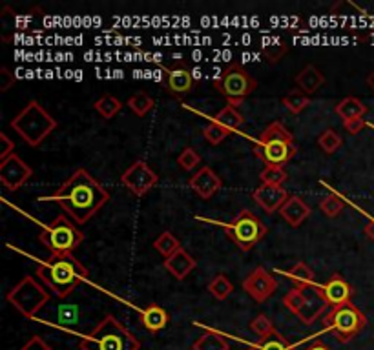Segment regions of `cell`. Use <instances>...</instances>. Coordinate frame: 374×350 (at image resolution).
Returning <instances> with one entry per match:
<instances>
[{
    "mask_svg": "<svg viewBox=\"0 0 374 350\" xmlns=\"http://www.w3.org/2000/svg\"><path fill=\"white\" fill-rule=\"evenodd\" d=\"M328 303L325 301L322 294V289L316 286V284H311L305 289V301H303V307L299 310V321L303 325H313L314 321H318L322 318V314L327 310Z\"/></svg>",
    "mask_w": 374,
    "mask_h": 350,
    "instance_id": "cell-17",
    "label": "cell"
},
{
    "mask_svg": "<svg viewBox=\"0 0 374 350\" xmlns=\"http://www.w3.org/2000/svg\"><path fill=\"white\" fill-rule=\"evenodd\" d=\"M250 350H294L293 343L282 336L279 332H274V334L267 336V338H259L256 345H252Z\"/></svg>",
    "mask_w": 374,
    "mask_h": 350,
    "instance_id": "cell-28",
    "label": "cell"
},
{
    "mask_svg": "<svg viewBox=\"0 0 374 350\" xmlns=\"http://www.w3.org/2000/svg\"><path fill=\"white\" fill-rule=\"evenodd\" d=\"M208 292H210L217 301H225L226 298L234 292V284H232V281L228 280L225 274H217L214 275L210 283H208Z\"/></svg>",
    "mask_w": 374,
    "mask_h": 350,
    "instance_id": "cell-32",
    "label": "cell"
},
{
    "mask_svg": "<svg viewBox=\"0 0 374 350\" xmlns=\"http://www.w3.org/2000/svg\"><path fill=\"white\" fill-rule=\"evenodd\" d=\"M50 199L61 204L73 223L84 224L110 201V193L88 170L79 168Z\"/></svg>",
    "mask_w": 374,
    "mask_h": 350,
    "instance_id": "cell-1",
    "label": "cell"
},
{
    "mask_svg": "<svg viewBox=\"0 0 374 350\" xmlns=\"http://www.w3.org/2000/svg\"><path fill=\"white\" fill-rule=\"evenodd\" d=\"M6 300L11 307H15V310H19L24 318H35L44 309V304L50 301V292L46 290V286L37 283L35 278L24 275L8 292Z\"/></svg>",
    "mask_w": 374,
    "mask_h": 350,
    "instance_id": "cell-10",
    "label": "cell"
},
{
    "mask_svg": "<svg viewBox=\"0 0 374 350\" xmlns=\"http://www.w3.org/2000/svg\"><path fill=\"white\" fill-rule=\"evenodd\" d=\"M228 135H230V132L225 130V128L221 126V124H217L215 121H210L205 128H203V137H205V141L208 142V144H212V146L221 144Z\"/></svg>",
    "mask_w": 374,
    "mask_h": 350,
    "instance_id": "cell-37",
    "label": "cell"
},
{
    "mask_svg": "<svg viewBox=\"0 0 374 350\" xmlns=\"http://www.w3.org/2000/svg\"><path fill=\"white\" fill-rule=\"evenodd\" d=\"M325 84V75L314 64H307L296 75V86L308 97L314 95Z\"/></svg>",
    "mask_w": 374,
    "mask_h": 350,
    "instance_id": "cell-22",
    "label": "cell"
},
{
    "mask_svg": "<svg viewBox=\"0 0 374 350\" xmlns=\"http://www.w3.org/2000/svg\"><path fill=\"white\" fill-rule=\"evenodd\" d=\"M39 241L46 246L52 255H72L84 241V233L75 226L66 215H57L39 233Z\"/></svg>",
    "mask_w": 374,
    "mask_h": 350,
    "instance_id": "cell-7",
    "label": "cell"
},
{
    "mask_svg": "<svg viewBox=\"0 0 374 350\" xmlns=\"http://www.w3.org/2000/svg\"><path fill=\"white\" fill-rule=\"evenodd\" d=\"M126 104H128L130 112L137 117H144L148 112H152L155 106L154 99H152V97H150L146 92L134 93V95L130 97Z\"/></svg>",
    "mask_w": 374,
    "mask_h": 350,
    "instance_id": "cell-30",
    "label": "cell"
},
{
    "mask_svg": "<svg viewBox=\"0 0 374 350\" xmlns=\"http://www.w3.org/2000/svg\"><path fill=\"white\" fill-rule=\"evenodd\" d=\"M311 212H313L311 206L299 195H291L287 199V203L283 204L282 210H279V215H282L285 223L291 224L293 229H297L311 217Z\"/></svg>",
    "mask_w": 374,
    "mask_h": 350,
    "instance_id": "cell-19",
    "label": "cell"
},
{
    "mask_svg": "<svg viewBox=\"0 0 374 350\" xmlns=\"http://www.w3.org/2000/svg\"><path fill=\"white\" fill-rule=\"evenodd\" d=\"M79 347L81 350H139L141 343L117 318L108 314L90 334L82 336Z\"/></svg>",
    "mask_w": 374,
    "mask_h": 350,
    "instance_id": "cell-4",
    "label": "cell"
},
{
    "mask_svg": "<svg viewBox=\"0 0 374 350\" xmlns=\"http://www.w3.org/2000/svg\"><path fill=\"white\" fill-rule=\"evenodd\" d=\"M31 175H33V168L24 163L17 153L0 161V183L10 192L21 190L30 181Z\"/></svg>",
    "mask_w": 374,
    "mask_h": 350,
    "instance_id": "cell-13",
    "label": "cell"
},
{
    "mask_svg": "<svg viewBox=\"0 0 374 350\" xmlns=\"http://www.w3.org/2000/svg\"><path fill=\"white\" fill-rule=\"evenodd\" d=\"M322 294L328 307H339V304L351 303L354 295V289L339 274H333L323 284H319Z\"/></svg>",
    "mask_w": 374,
    "mask_h": 350,
    "instance_id": "cell-18",
    "label": "cell"
},
{
    "mask_svg": "<svg viewBox=\"0 0 374 350\" xmlns=\"http://www.w3.org/2000/svg\"><path fill=\"white\" fill-rule=\"evenodd\" d=\"M159 175L152 170L148 163L144 161H135L126 172L121 175V183L128 188L130 193H134L135 197H143L157 184Z\"/></svg>",
    "mask_w": 374,
    "mask_h": 350,
    "instance_id": "cell-12",
    "label": "cell"
},
{
    "mask_svg": "<svg viewBox=\"0 0 374 350\" xmlns=\"http://www.w3.org/2000/svg\"><path fill=\"white\" fill-rule=\"evenodd\" d=\"M344 128L348 133H351V135H358V133L365 128V121L364 119H356V121L344 122Z\"/></svg>",
    "mask_w": 374,
    "mask_h": 350,
    "instance_id": "cell-44",
    "label": "cell"
},
{
    "mask_svg": "<svg viewBox=\"0 0 374 350\" xmlns=\"http://www.w3.org/2000/svg\"><path fill=\"white\" fill-rule=\"evenodd\" d=\"M318 144L323 152L327 153V155H333V153H336L339 148H342L344 141H342V137H339L336 130H333V128H327V130H325V132H322V135L318 137Z\"/></svg>",
    "mask_w": 374,
    "mask_h": 350,
    "instance_id": "cell-34",
    "label": "cell"
},
{
    "mask_svg": "<svg viewBox=\"0 0 374 350\" xmlns=\"http://www.w3.org/2000/svg\"><path fill=\"white\" fill-rule=\"evenodd\" d=\"M10 126L15 130L21 139L31 148H37L44 139L52 135L57 128V121L37 101H30L15 119L10 122Z\"/></svg>",
    "mask_w": 374,
    "mask_h": 350,
    "instance_id": "cell-5",
    "label": "cell"
},
{
    "mask_svg": "<svg viewBox=\"0 0 374 350\" xmlns=\"http://www.w3.org/2000/svg\"><path fill=\"white\" fill-rule=\"evenodd\" d=\"M305 289H307V286H294V289L288 290L285 298H283V304H285L293 314L297 315L299 310H302L303 301H305Z\"/></svg>",
    "mask_w": 374,
    "mask_h": 350,
    "instance_id": "cell-38",
    "label": "cell"
},
{
    "mask_svg": "<svg viewBox=\"0 0 374 350\" xmlns=\"http://www.w3.org/2000/svg\"><path fill=\"white\" fill-rule=\"evenodd\" d=\"M334 112L342 121L348 122L356 121V119H364L365 113H367V106H365V102L360 101L358 97H345L336 104Z\"/></svg>",
    "mask_w": 374,
    "mask_h": 350,
    "instance_id": "cell-23",
    "label": "cell"
},
{
    "mask_svg": "<svg viewBox=\"0 0 374 350\" xmlns=\"http://www.w3.org/2000/svg\"><path fill=\"white\" fill-rule=\"evenodd\" d=\"M192 350H230V345L217 330L205 329V332L194 341Z\"/></svg>",
    "mask_w": 374,
    "mask_h": 350,
    "instance_id": "cell-24",
    "label": "cell"
},
{
    "mask_svg": "<svg viewBox=\"0 0 374 350\" xmlns=\"http://www.w3.org/2000/svg\"><path fill=\"white\" fill-rule=\"evenodd\" d=\"M154 249L159 252L161 255H163L164 259H168L170 255H174L177 250H181L183 246H181L179 239L175 237L172 232H163L159 235V237L154 241Z\"/></svg>",
    "mask_w": 374,
    "mask_h": 350,
    "instance_id": "cell-31",
    "label": "cell"
},
{
    "mask_svg": "<svg viewBox=\"0 0 374 350\" xmlns=\"http://www.w3.org/2000/svg\"><path fill=\"white\" fill-rule=\"evenodd\" d=\"M291 197L288 192L283 186H272V184H262L252 192V199L256 201V204L263 212L274 213L279 212L282 206L287 203V199Z\"/></svg>",
    "mask_w": 374,
    "mask_h": 350,
    "instance_id": "cell-16",
    "label": "cell"
},
{
    "mask_svg": "<svg viewBox=\"0 0 374 350\" xmlns=\"http://www.w3.org/2000/svg\"><path fill=\"white\" fill-rule=\"evenodd\" d=\"M15 84V77L8 68H0V92L6 93Z\"/></svg>",
    "mask_w": 374,
    "mask_h": 350,
    "instance_id": "cell-43",
    "label": "cell"
},
{
    "mask_svg": "<svg viewBox=\"0 0 374 350\" xmlns=\"http://www.w3.org/2000/svg\"><path fill=\"white\" fill-rule=\"evenodd\" d=\"M197 263L195 259L186 252L185 249L177 250L174 255H170L168 259H164V269L168 270L170 274L174 275L175 280H186L192 270H195Z\"/></svg>",
    "mask_w": 374,
    "mask_h": 350,
    "instance_id": "cell-20",
    "label": "cell"
},
{
    "mask_svg": "<svg viewBox=\"0 0 374 350\" xmlns=\"http://www.w3.org/2000/svg\"><path fill=\"white\" fill-rule=\"evenodd\" d=\"M287 51L288 46L283 41H272L267 44H262V55L268 64H277Z\"/></svg>",
    "mask_w": 374,
    "mask_h": 350,
    "instance_id": "cell-33",
    "label": "cell"
},
{
    "mask_svg": "<svg viewBox=\"0 0 374 350\" xmlns=\"http://www.w3.org/2000/svg\"><path fill=\"white\" fill-rule=\"evenodd\" d=\"M288 175L285 172V168L279 166H265L259 173V181L262 184H272V186H283V183L287 181Z\"/></svg>",
    "mask_w": 374,
    "mask_h": 350,
    "instance_id": "cell-36",
    "label": "cell"
},
{
    "mask_svg": "<svg viewBox=\"0 0 374 350\" xmlns=\"http://www.w3.org/2000/svg\"><path fill=\"white\" fill-rule=\"evenodd\" d=\"M243 290L257 303H265L267 300H270L274 292L277 290V281L263 266H257L245 278Z\"/></svg>",
    "mask_w": 374,
    "mask_h": 350,
    "instance_id": "cell-14",
    "label": "cell"
},
{
    "mask_svg": "<svg viewBox=\"0 0 374 350\" xmlns=\"http://www.w3.org/2000/svg\"><path fill=\"white\" fill-rule=\"evenodd\" d=\"M168 321H170L168 312H166L163 307H159L157 303H150L146 309L141 310V323H143L144 329L148 330V332H152V334L161 332L164 327L168 325Z\"/></svg>",
    "mask_w": 374,
    "mask_h": 350,
    "instance_id": "cell-21",
    "label": "cell"
},
{
    "mask_svg": "<svg viewBox=\"0 0 374 350\" xmlns=\"http://www.w3.org/2000/svg\"><path fill=\"white\" fill-rule=\"evenodd\" d=\"M215 92L226 99V104L239 108L246 97L256 92L257 81L241 66L239 62H230L214 79Z\"/></svg>",
    "mask_w": 374,
    "mask_h": 350,
    "instance_id": "cell-6",
    "label": "cell"
},
{
    "mask_svg": "<svg viewBox=\"0 0 374 350\" xmlns=\"http://www.w3.org/2000/svg\"><path fill=\"white\" fill-rule=\"evenodd\" d=\"M93 108H95V112L103 117V119L110 121V119H113V117L123 110V102L119 101L117 97H113L108 93V95H103L101 99H97L95 104H93Z\"/></svg>",
    "mask_w": 374,
    "mask_h": 350,
    "instance_id": "cell-26",
    "label": "cell"
},
{
    "mask_svg": "<svg viewBox=\"0 0 374 350\" xmlns=\"http://www.w3.org/2000/svg\"><path fill=\"white\" fill-rule=\"evenodd\" d=\"M177 164H179L185 172H192L194 168H197L201 164V155L195 152L192 146H186L185 150L177 155Z\"/></svg>",
    "mask_w": 374,
    "mask_h": 350,
    "instance_id": "cell-39",
    "label": "cell"
},
{
    "mask_svg": "<svg viewBox=\"0 0 374 350\" xmlns=\"http://www.w3.org/2000/svg\"><path fill=\"white\" fill-rule=\"evenodd\" d=\"M325 329L334 334L339 343H348L367 327V318L362 310L353 303L333 307L325 314Z\"/></svg>",
    "mask_w": 374,
    "mask_h": 350,
    "instance_id": "cell-8",
    "label": "cell"
},
{
    "mask_svg": "<svg viewBox=\"0 0 374 350\" xmlns=\"http://www.w3.org/2000/svg\"><path fill=\"white\" fill-rule=\"evenodd\" d=\"M37 278L57 298L64 300L82 281L88 280V270L73 255H50L37 266Z\"/></svg>",
    "mask_w": 374,
    "mask_h": 350,
    "instance_id": "cell-2",
    "label": "cell"
},
{
    "mask_svg": "<svg viewBox=\"0 0 374 350\" xmlns=\"http://www.w3.org/2000/svg\"><path fill=\"white\" fill-rule=\"evenodd\" d=\"M13 150H15V144H13V141H11L6 133H0V161H4V159H8L10 155H13Z\"/></svg>",
    "mask_w": 374,
    "mask_h": 350,
    "instance_id": "cell-41",
    "label": "cell"
},
{
    "mask_svg": "<svg viewBox=\"0 0 374 350\" xmlns=\"http://www.w3.org/2000/svg\"><path fill=\"white\" fill-rule=\"evenodd\" d=\"M305 350H333V349H331L328 345H325L322 340H314L313 343H311V345H308Z\"/></svg>",
    "mask_w": 374,
    "mask_h": 350,
    "instance_id": "cell-45",
    "label": "cell"
},
{
    "mask_svg": "<svg viewBox=\"0 0 374 350\" xmlns=\"http://www.w3.org/2000/svg\"><path fill=\"white\" fill-rule=\"evenodd\" d=\"M250 329H252V332L257 336V338H267V336H270L276 332V329H274V325H272V321L268 320L265 314L256 315V318L252 320Z\"/></svg>",
    "mask_w": 374,
    "mask_h": 350,
    "instance_id": "cell-40",
    "label": "cell"
},
{
    "mask_svg": "<svg viewBox=\"0 0 374 350\" xmlns=\"http://www.w3.org/2000/svg\"><path fill=\"white\" fill-rule=\"evenodd\" d=\"M367 84H369V88L374 92V70L371 71L369 77H367Z\"/></svg>",
    "mask_w": 374,
    "mask_h": 350,
    "instance_id": "cell-47",
    "label": "cell"
},
{
    "mask_svg": "<svg viewBox=\"0 0 374 350\" xmlns=\"http://www.w3.org/2000/svg\"><path fill=\"white\" fill-rule=\"evenodd\" d=\"M365 235H367V237H369L374 243V217L371 219L369 223L365 224Z\"/></svg>",
    "mask_w": 374,
    "mask_h": 350,
    "instance_id": "cell-46",
    "label": "cell"
},
{
    "mask_svg": "<svg viewBox=\"0 0 374 350\" xmlns=\"http://www.w3.org/2000/svg\"><path fill=\"white\" fill-rule=\"evenodd\" d=\"M188 186L192 188L201 199L208 201V199L214 197L215 193L223 188V179H221L210 166H203L199 168L194 175H190Z\"/></svg>",
    "mask_w": 374,
    "mask_h": 350,
    "instance_id": "cell-15",
    "label": "cell"
},
{
    "mask_svg": "<svg viewBox=\"0 0 374 350\" xmlns=\"http://www.w3.org/2000/svg\"><path fill=\"white\" fill-rule=\"evenodd\" d=\"M252 152L257 159H262L265 166L285 168L297 153L293 133L283 126V122H270L254 142Z\"/></svg>",
    "mask_w": 374,
    "mask_h": 350,
    "instance_id": "cell-3",
    "label": "cell"
},
{
    "mask_svg": "<svg viewBox=\"0 0 374 350\" xmlns=\"http://www.w3.org/2000/svg\"><path fill=\"white\" fill-rule=\"evenodd\" d=\"M283 274L287 275L291 281H294L296 286H311V284H314L313 269H311L307 263H303V261L296 263L293 269H288L287 272H283Z\"/></svg>",
    "mask_w": 374,
    "mask_h": 350,
    "instance_id": "cell-27",
    "label": "cell"
},
{
    "mask_svg": "<svg viewBox=\"0 0 374 350\" xmlns=\"http://www.w3.org/2000/svg\"><path fill=\"white\" fill-rule=\"evenodd\" d=\"M345 201L339 197L338 193H328L319 201V210H322L327 217H336L339 213L344 212Z\"/></svg>",
    "mask_w": 374,
    "mask_h": 350,
    "instance_id": "cell-35",
    "label": "cell"
},
{
    "mask_svg": "<svg viewBox=\"0 0 374 350\" xmlns=\"http://www.w3.org/2000/svg\"><path fill=\"white\" fill-rule=\"evenodd\" d=\"M282 104L287 108L288 112L293 113V115H299V113L305 110V108L311 104V97L307 93H303L302 90H293V92H288L287 95L282 99Z\"/></svg>",
    "mask_w": 374,
    "mask_h": 350,
    "instance_id": "cell-29",
    "label": "cell"
},
{
    "mask_svg": "<svg viewBox=\"0 0 374 350\" xmlns=\"http://www.w3.org/2000/svg\"><path fill=\"white\" fill-rule=\"evenodd\" d=\"M212 121H215L217 124H221L225 130H228V132L232 133L234 130H239V128L245 124V117H243V113H241L237 108L226 104L217 115L212 117Z\"/></svg>",
    "mask_w": 374,
    "mask_h": 350,
    "instance_id": "cell-25",
    "label": "cell"
},
{
    "mask_svg": "<svg viewBox=\"0 0 374 350\" xmlns=\"http://www.w3.org/2000/svg\"><path fill=\"white\" fill-rule=\"evenodd\" d=\"M21 350H53V349L50 343H46V341L42 340L41 336H33V338H30V340L24 343V347H22Z\"/></svg>",
    "mask_w": 374,
    "mask_h": 350,
    "instance_id": "cell-42",
    "label": "cell"
},
{
    "mask_svg": "<svg viewBox=\"0 0 374 350\" xmlns=\"http://www.w3.org/2000/svg\"><path fill=\"white\" fill-rule=\"evenodd\" d=\"M194 70L185 61H174L170 66L163 68V86L174 99H185L195 90Z\"/></svg>",
    "mask_w": 374,
    "mask_h": 350,
    "instance_id": "cell-11",
    "label": "cell"
},
{
    "mask_svg": "<svg viewBox=\"0 0 374 350\" xmlns=\"http://www.w3.org/2000/svg\"><path fill=\"white\" fill-rule=\"evenodd\" d=\"M223 229H225L226 237L230 239L241 252H250L268 232L262 219L246 208L241 210L232 221L223 224Z\"/></svg>",
    "mask_w": 374,
    "mask_h": 350,
    "instance_id": "cell-9",
    "label": "cell"
}]
</instances>
